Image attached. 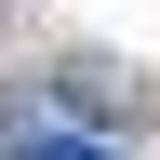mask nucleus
<instances>
[{"label":"nucleus","mask_w":160,"mask_h":160,"mask_svg":"<svg viewBox=\"0 0 160 160\" xmlns=\"http://www.w3.org/2000/svg\"><path fill=\"white\" fill-rule=\"evenodd\" d=\"M13 160H120V147H107V133H27Z\"/></svg>","instance_id":"nucleus-1"}]
</instances>
